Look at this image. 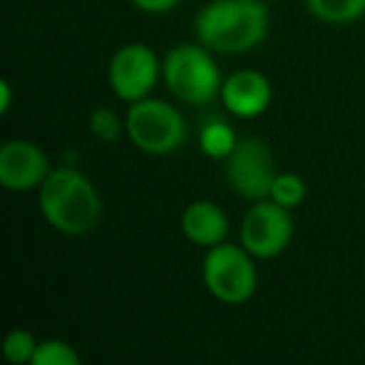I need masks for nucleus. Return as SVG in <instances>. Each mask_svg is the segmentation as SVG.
Returning a JSON list of instances; mask_svg holds the SVG:
<instances>
[{
  "instance_id": "1",
  "label": "nucleus",
  "mask_w": 365,
  "mask_h": 365,
  "mask_svg": "<svg viewBox=\"0 0 365 365\" xmlns=\"http://www.w3.org/2000/svg\"><path fill=\"white\" fill-rule=\"evenodd\" d=\"M195 41L220 56L250 53L265 41L270 13L263 0H210L195 13Z\"/></svg>"
},
{
  "instance_id": "2",
  "label": "nucleus",
  "mask_w": 365,
  "mask_h": 365,
  "mask_svg": "<svg viewBox=\"0 0 365 365\" xmlns=\"http://www.w3.org/2000/svg\"><path fill=\"white\" fill-rule=\"evenodd\" d=\"M41 213L53 230L63 235H88L103 218V198L96 182L78 168H53L38 188Z\"/></svg>"
},
{
  "instance_id": "3",
  "label": "nucleus",
  "mask_w": 365,
  "mask_h": 365,
  "mask_svg": "<svg viewBox=\"0 0 365 365\" xmlns=\"http://www.w3.org/2000/svg\"><path fill=\"white\" fill-rule=\"evenodd\" d=\"M225 78L203 43H180L163 58V83L175 101L185 106H208L220 98Z\"/></svg>"
},
{
  "instance_id": "4",
  "label": "nucleus",
  "mask_w": 365,
  "mask_h": 365,
  "mask_svg": "<svg viewBox=\"0 0 365 365\" xmlns=\"http://www.w3.org/2000/svg\"><path fill=\"white\" fill-rule=\"evenodd\" d=\"M125 135L140 153L173 155L188 140V125L173 103L148 96L128 106Z\"/></svg>"
},
{
  "instance_id": "5",
  "label": "nucleus",
  "mask_w": 365,
  "mask_h": 365,
  "mask_svg": "<svg viewBox=\"0 0 365 365\" xmlns=\"http://www.w3.org/2000/svg\"><path fill=\"white\" fill-rule=\"evenodd\" d=\"M203 283L215 300L225 305H243L258 290L255 258L235 243H218L208 248L200 265Z\"/></svg>"
},
{
  "instance_id": "6",
  "label": "nucleus",
  "mask_w": 365,
  "mask_h": 365,
  "mask_svg": "<svg viewBox=\"0 0 365 365\" xmlns=\"http://www.w3.org/2000/svg\"><path fill=\"white\" fill-rule=\"evenodd\" d=\"M225 182L235 195L245 200H263L270 195L275 175V158L263 138H240L235 150L225 158Z\"/></svg>"
},
{
  "instance_id": "7",
  "label": "nucleus",
  "mask_w": 365,
  "mask_h": 365,
  "mask_svg": "<svg viewBox=\"0 0 365 365\" xmlns=\"http://www.w3.org/2000/svg\"><path fill=\"white\" fill-rule=\"evenodd\" d=\"M163 78V61L145 43H125L108 63V83L118 101L135 103L153 93Z\"/></svg>"
},
{
  "instance_id": "8",
  "label": "nucleus",
  "mask_w": 365,
  "mask_h": 365,
  "mask_svg": "<svg viewBox=\"0 0 365 365\" xmlns=\"http://www.w3.org/2000/svg\"><path fill=\"white\" fill-rule=\"evenodd\" d=\"M293 240V215L275 200H255L240 223V245L253 258L270 260L285 253Z\"/></svg>"
},
{
  "instance_id": "9",
  "label": "nucleus",
  "mask_w": 365,
  "mask_h": 365,
  "mask_svg": "<svg viewBox=\"0 0 365 365\" xmlns=\"http://www.w3.org/2000/svg\"><path fill=\"white\" fill-rule=\"evenodd\" d=\"M51 160L38 143L13 138L0 148V185L11 193L38 190L51 175Z\"/></svg>"
},
{
  "instance_id": "10",
  "label": "nucleus",
  "mask_w": 365,
  "mask_h": 365,
  "mask_svg": "<svg viewBox=\"0 0 365 365\" xmlns=\"http://www.w3.org/2000/svg\"><path fill=\"white\" fill-rule=\"evenodd\" d=\"M220 103L230 115L240 120H253L260 118L273 103V86L260 71H243L230 73L220 88Z\"/></svg>"
},
{
  "instance_id": "11",
  "label": "nucleus",
  "mask_w": 365,
  "mask_h": 365,
  "mask_svg": "<svg viewBox=\"0 0 365 365\" xmlns=\"http://www.w3.org/2000/svg\"><path fill=\"white\" fill-rule=\"evenodd\" d=\"M180 230L182 235L198 248H213L228 238V215L213 200H193L185 205L180 215Z\"/></svg>"
},
{
  "instance_id": "12",
  "label": "nucleus",
  "mask_w": 365,
  "mask_h": 365,
  "mask_svg": "<svg viewBox=\"0 0 365 365\" xmlns=\"http://www.w3.org/2000/svg\"><path fill=\"white\" fill-rule=\"evenodd\" d=\"M310 16L330 26H345L365 16V0H305Z\"/></svg>"
},
{
  "instance_id": "13",
  "label": "nucleus",
  "mask_w": 365,
  "mask_h": 365,
  "mask_svg": "<svg viewBox=\"0 0 365 365\" xmlns=\"http://www.w3.org/2000/svg\"><path fill=\"white\" fill-rule=\"evenodd\" d=\"M238 133L233 125L225 120H208L200 128V150L210 158V160H225L238 145Z\"/></svg>"
},
{
  "instance_id": "14",
  "label": "nucleus",
  "mask_w": 365,
  "mask_h": 365,
  "mask_svg": "<svg viewBox=\"0 0 365 365\" xmlns=\"http://www.w3.org/2000/svg\"><path fill=\"white\" fill-rule=\"evenodd\" d=\"M305 195H308V185L298 173H278L270 185V200H275L278 205L288 210H295L305 203Z\"/></svg>"
},
{
  "instance_id": "15",
  "label": "nucleus",
  "mask_w": 365,
  "mask_h": 365,
  "mask_svg": "<svg viewBox=\"0 0 365 365\" xmlns=\"http://www.w3.org/2000/svg\"><path fill=\"white\" fill-rule=\"evenodd\" d=\"M88 128H91V133H93V138H96V140H101V143H118L123 133H125V118L118 115L113 108L98 106L96 110L91 113Z\"/></svg>"
},
{
  "instance_id": "16",
  "label": "nucleus",
  "mask_w": 365,
  "mask_h": 365,
  "mask_svg": "<svg viewBox=\"0 0 365 365\" xmlns=\"http://www.w3.org/2000/svg\"><path fill=\"white\" fill-rule=\"evenodd\" d=\"M38 343H41V340H36V335H33L31 330L16 328L6 335V340H3V355H6V360L13 365L33 363Z\"/></svg>"
},
{
  "instance_id": "17",
  "label": "nucleus",
  "mask_w": 365,
  "mask_h": 365,
  "mask_svg": "<svg viewBox=\"0 0 365 365\" xmlns=\"http://www.w3.org/2000/svg\"><path fill=\"white\" fill-rule=\"evenodd\" d=\"M31 365H81V353L61 338H46L38 343Z\"/></svg>"
},
{
  "instance_id": "18",
  "label": "nucleus",
  "mask_w": 365,
  "mask_h": 365,
  "mask_svg": "<svg viewBox=\"0 0 365 365\" xmlns=\"http://www.w3.org/2000/svg\"><path fill=\"white\" fill-rule=\"evenodd\" d=\"M130 3L140 13H148V16H163V13H170L180 0H130Z\"/></svg>"
},
{
  "instance_id": "19",
  "label": "nucleus",
  "mask_w": 365,
  "mask_h": 365,
  "mask_svg": "<svg viewBox=\"0 0 365 365\" xmlns=\"http://www.w3.org/2000/svg\"><path fill=\"white\" fill-rule=\"evenodd\" d=\"M0 91H3V103H0V110L8 113V110H11V83L3 81V83H0Z\"/></svg>"
}]
</instances>
